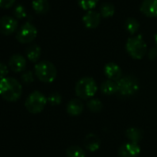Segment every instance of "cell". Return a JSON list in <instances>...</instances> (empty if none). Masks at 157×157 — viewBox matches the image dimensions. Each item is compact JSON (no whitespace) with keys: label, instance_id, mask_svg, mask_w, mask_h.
I'll use <instances>...</instances> for the list:
<instances>
[{"label":"cell","instance_id":"cell-1","mask_svg":"<svg viewBox=\"0 0 157 157\" xmlns=\"http://www.w3.org/2000/svg\"><path fill=\"white\" fill-rule=\"evenodd\" d=\"M22 94V86L14 78H5L0 81V96L6 101L15 102Z\"/></svg>","mask_w":157,"mask_h":157},{"label":"cell","instance_id":"cell-2","mask_svg":"<svg viewBox=\"0 0 157 157\" xmlns=\"http://www.w3.org/2000/svg\"><path fill=\"white\" fill-rule=\"evenodd\" d=\"M97 92L96 82L91 77H85L81 78L76 83L75 93L78 97L82 99H88L94 97Z\"/></svg>","mask_w":157,"mask_h":157},{"label":"cell","instance_id":"cell-3","mask_svg":"<svg viewBox=\"0 0 157 157\" xmlns=\"http://www.w3.org/2000/svg\"><path fill=\"white\" fill-rule=\"evenodd\" d=\"M35 70V75L37 78L43 82L50 83L53 82L57 75V70L56 67L53 63L50 61H41L35 65L34 67Z\"/></svg>","mask_w":157,"mask_h":157},{"label":"cell","instance_id":"cell-4","mask_svg":"<svg viewBox=\"0 0 157 157\" xmlns=\"http://www.w3.org/2000/svg\"><path fill=\"white\" fill-rule=\"evenodd\" d=\"M128 55L134 59H141L147 53V44L140 35L129 37L126 44Z\"/></svg>","mask_w":157,"mask_h":157},{"label":"cell","instance_id":"cell-5","mask_svg":"<svg viewBox=\"0 0 157 157\" xmlns=\"http://www.w3.org/2000/svg\"><path fill=\"white\" fill-rule=\"evenodd\" d=\"M117 83V92L125 96H130L136 94L140 88V84L138 80L133 76H126L121 77Z\"/></svg>","mask_w":157,"mask_h":157},{"label":"cell","instance_id":"cell-6","mask_svg":"<svg viewBox=\"0 0 157 157\" xmlns=\"http://www.w3.org/2000/svg\"><path fill=\"white\" fill-rule=\"evenodd\" d=\"M47 103L46 97L40 92L35 91L32 93L25 102L27 110L32 114H38L42 112Z\"/></svg>","mask_w":157,"mask_h":157},{"label":"cell","instance_id":"cell-7","mask_svg":"<svg viewBox=\"0 0 157 157\" xmlns=\"http://www.w3.org/2000/svg\"><path fill=\"white\" fill-rule=\"evenodd\" d=\"M37 36V29L31 22L24 23L17 33V40L22 44L33 42Z\"/></svg>","mask_w":157,"mask_h":157},{"label":"cell","instance_id":"cell-8","mask_svg":"<svg viewBox=\"0 0 157 157\" xmlns=\"http://www.w3.org/2000/svg\"><path fill=\"white\" fill-rule=\"evenodd\" d=\"M18 28V21L9 15L0 18V33L4 35L12 34Z\"/></svg>","mask_w":157,"mask_h":157},{"label":"cell","instance_id":"cell-9","mask_svg":"<svg viewBox=\"0 0 157 157\" xmlns=\"http://www.w3.org/2000/svg\"><path fill=\"white\" fill-rule=\"evenodd\" d=\"M140 153V147L135 142H126L118 150L119 157H138Z\"/></svg>","mask_w":157,"mask_h":157},{"label":"cell","instance_id":"cell-10","mask_svg":"<svg viewBox=\"0 0 157 157\" xmlns=\"http://www.w3.org/2000/svg\"><path fill=\"white\" fill-rule=\"evenodd\" d=\"M101 14L99 12L90 10L83 16L82 21L86 28L88 29H95L99 26L101 22Z\"/></svg>","mask_w":157,"mask_h":157},{"label":"cell","instance_id":"cell-11","mask_svg":"<svg viewBox=\"0 0 157 157\" xmlns=\"http://www.w3.org/2000/svg\"><path fill=\"white\" fill-rule=\"evenodd\" d=\"M140 11L148 18L157 17V0H143L140 5Z\"/></svg>","mask_w":157,"mask_h":157},{"label":"cell","instance_id":"cell-12","mask_svg":"<svg viewBox=\"0 0 157 157\" xmlns=\"http://www.w3.org/2000/svg\"><path fill=\"white\" fill-rule=\"evenodd\" d=\"M104 71H105V76L108 78V80H111V81L117 82L122 76V70H121L120 67L113 62L107 63L105 66Z\"/></svg>","mask_w":157,"mask_h":157},{"label":"cell","instance_id":"cell-13","mask_svg":"<svg viewBox=\"0 0 157 157\" xmlns=\"http://www.w3.org/2000/svg\"><path fill=\"white\" fill-rule=\"evenodd\" d=\"M10 67L15 72H21L26 67V59L22 55L15 54L10 58Z\"/></svg>","mask_w":157,"mask_h":157},{"label":"cell","instance_id":"cell-14","mask_svg":"<svg viewBox=\"0 0 157 157\" xmlns=\"http://www.w3.org/2000/svg\"><path fill=\"white\" fill-rule=\"evenodd\" d=\"M100 146H101V140L95 134L90 133L84 138V147L90 151H95L99 150Z\"/></svg>","mask_w":157,"mask_h":157},{"label":"cell","instance_id":"cell-15","mask_svg":"<svg viewBox=\"0 0 157 157\" xmlns=\"http://www.w3.org/2000/svg\"><path fill=\"white\" fill-rule=\"evenodd\" d=\"M83 111V104L78 99H72L67 105V112L71 116H78Z\"/></svg>","mask_w":157,"mask_h":157},{"label":"cell","instance_id":"cell-16","mask_svg":"<svg viewBox=\"0 0 157 157\" xmlns=\"http://www.w3.org/2000/svg\"><path fill=\"white\" fill-rule=\"evenodd\" d=\"M33 9L38 14H44L48 12L50 9V4L48 0H33Z\"/></svg>","mask_w":157,"mask_h":157},{"label":"cell","instance_id":"cell-17","mask_svg":"<svg viewBox=\"0 0 157 157\" xmlns=\"http://www.w3.org/2000/svg\"><path fill=\"white\" fill-rule=\"evenodd\" d=\"M101 91L104 94L111 95L117 92V83L115 81L107 80L105 81L101 85Z\"/></svg>","mask_w":157,"mask_h":157},{"label":"cell","instance_id":"cell-18","mask_svg":"<svg viewBox=\"0 0 157 157\" xmlns=\"http://www.w3.org/2000/svg\"><path fill=\"white\" fill-rule=\"evenodd\" d=\"M41 53H42L41 47L37 44H32L26 49L27 57L32 62H36L40 58Z\"/></svg>","mask_w":157,"mask_h":157},{"label":"cell","instance_id":"cell-19","mask_svg":"<svg viewBox=\"0 0 157 157\" xmlns=\"http://www.w3.org/2000/svg\"><path fill=\"white\" fill-rule=\"evenodd\" d=\"M66 155L67 157H85V151L80 146L72 145L67 149Z\"/></svg>","mask_w":157,"mask_h":157},{"label":"cell","instance_id":"cell-20","mask_svg":"<svg viewBox=\"0 0 157 157\" xmlns=\"http://www.w3.org/2000/svg\"><path fill=\"white\" fill-rule=\"evenodd\" d=\"M99 13L104 18H110L115 14V7L112 3H104L100 7Z\"/></svg>","mask_w":157,"mask_h":157},{"label":"cell","instance_id":"cell-21","mask_svg":"<svg viewBox=\"0 0 157 157\" xmlns=\"http://www.w3.org/2000/svg\"><path fill=\"white\" fill-rule=\"evenodd\" d=\"M127 137L130 140L131 142L138 143L141 140L142 135H141L140 130H139L138 128H128L127 130Z\"/></svg>","mask_w":157,"mask_h":157},{"label":"cell","instance_id":"cell-22","mask_svg":"<svg viewBox=\"0 0 157 157\" xmlns=\"http://www.w3.org/2000/svg\"><path fill=\"white\" fill-rule=\"evenodd\" d=\"M140 28L139 21L134 18H128L126 21V29L130 34H134L138 32Z\"/></svg>","mask_w":157,"mask_h":157},{"label":"cell","instance_id":"cell-23","mask_svg":"<svg viewBox=\"0 0 157 157\" xmlns=\"http://www.w3.org/2000/svg\"><path fill=\"white\" fill-rule=\"evenodd\" d=\"M99 0H78V4L82 10L90 11L94 9Z\"/></svg>","mask_w":157,"mask_h":157},{"label":"cell","instance_id":"cell-24","mask_svg":"<svg viewBox=\"0 0 157 157\" xmlns=\"http://www.w3.org/2000/svg\"><path fill=\"white\" fill-rule=\"evenodd\" d=\"M87 106L88 108L94 112V113H97V112H100L102 109H103V104L100 100L98 99H91L88 104H87Z\"/></svg>","mask_w":157,"mask_h":157},{"label":"cell","instance_id":"cell-25","mask_svg":"<svg viewBox=\"0 0 157 157\" xmlns=\"http://www.w3.org/2000/svg\"><path fill=\"white\" fill-rule=\"evenodd\" d=\"M14 14H15V16H16L18 19H22V18H25V17L27 16V12H26L25 8H24L22 5H21V4H19V5L15 8V10H14Z\"/></svg>","mask_w":157,"mask_h":157},{"label":"cell","instance_id":"cell-26","mask_svg":"<svg viewBox=\"0 0 157 157\" xmlns=\"http://www.w3.org/2000/svg\"><path fill=\"white\" fill-rule=\"evenodd\" d=\"M47 101L52 105H57L61 103V95L58 93H53L49 95Z\"/></svg>","mask_w":157,"mask_h":157},{"label":"cell","instance_id":"cell-27","mask_svg":"<svg viewBox=\"0 0 157 157\" xmlns=\"http://www.w3.org/2000/svg\"><path fill=\"white\" fill-rule=\"evenodd\" d=\"M22 81L25 83H32L33 82V75L32 71H27L22 75Z\"/></svg>","mask_w":157,"mask_h":157},{"label":"cell","instance_id":"cell-28","mask_svg":"<svg viewBox=\"0 0 157 157\" xmlns=\"http://www.w3.org/2000/svg\"><path fill=\"white\" fill-rule=\"evenodd\" d=\"M8 74H9L8 67L3 63H0V78H1V80H2V78H7Z\"/></svg>","mask_w":157,"mask_h":157},{"label":"cell","instance_id":"cell-29","mask_svg":"<svg viewBox=\"0 0 157 157\" xmlns=\"http://www.w3.org/2000/svg\"><path fill=\"white\" fill-rule=\"evenodd\" d=\"M15 3V0H0V8L8 9Z\"/></svg>","mask_w":157,"mask_h":157},{"label":"cell","instance_id":"cell-30","mask_svg":"<svg viewBox=\"0 0 157 157\" xmlns=\"http://www.w3.org/2000/svg\"><path fill=\"white\" fill-rule=\"evenodd\" d=\"M149 56L151 59H154L157 56V48H151L149 52Z\"/></svg>","mask_w":157,"mask_h":157},{"label":"cell","instance_id":"cell-31","mask_svg":"<svg viewBox=\"0 0 157 157\" xmlns=\"http://www.w3.org/2000/svg\"><path fill=\"white\" fill-rule=\"evenodd\" d=\"M154 41H155V44H156V47H157V33L154 36Z\"/></svg>","mask_w":157,"mask_h":157}]
</instances>
